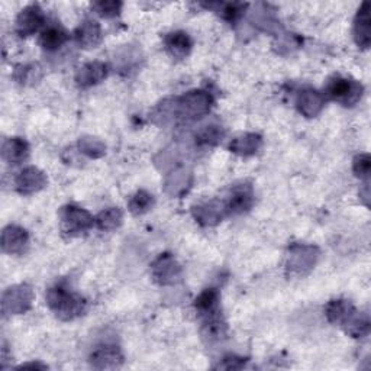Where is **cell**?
<instances>
[{
    "instance_id": "2",
    "label": "cell",
    "mask_w": 371,
    "mask_h": 371,
    "mask_svg": "<svg viewBox=\"0 0 371 371\" xmlns=\"http://www.w3.org/2000/svg\"><path fill=\"white\" fill-rule=\"evenodd\" d=\"M367 9H368V5L364 3L363 9L360 10V44H364L367 45L368 42V13H367Z\"/></svg>"
},
{
    "instance_id": "1",
    "label": "cell",
    "mask_w": 371,
    "mask_h": 371,
    "mask_svg": "<svg viewBox=\"0 0 371 371\" xmlns=\"http://www.w3.org/2000/svg\"><path fill=\"white\" fill-rule=\"evenodd\" d=\"M65 40L64 32H61L57 28H51L48 31H45L42 35V42L45 45V48H57L60 47Z\"/></svg>"
},
{
    "instance_id": "3",
    "label": "cell",
    "mask_w": 371,
    "mask_h": 371,
    "mask_svg": "<svg viewBox=\"0 0 371 371\" xmlns=\"http://www.w3.org/2000/svg\"><path fill=\"white\" fill-rule=\"evenodd\" d=\"M169 45L171 48H174V52L178 54V52H181V54H184L186 49L189 48V40H187V36H186L184 33H173V36H171V40H170Z\"/></svg>"
}]
</instances>
